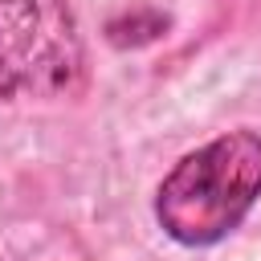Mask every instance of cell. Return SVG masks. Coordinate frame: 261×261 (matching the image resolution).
I'll return each mask as SVG.
<instances>
[{"mask_svg": "<svg viewBox=\"0 0 261 261\" xmlns=\"http://www.w3.org/2000/svg\"><path fill=\"white\" fill-rule=\"evenodd\" d=\"M261 196V135L228 130L192 155H184L155 192L159 228L188 245L204 249L224 241Z\"/></svg>", "mask_w": 261, "mask_h": 261, "instance_id": "cell-1", "label": "cell"}, {"mask_svg": "<svg viewBox=\"0 0 261 261\" xmlns=\"http://www.w3.org/2000/svg\"><path fill=\"white\" fill-rule=\"evenodd\" d=\"M82 77L65 0H0V98H61Z\"/></svg>", "mask_w": 261, "mask_h": 261, "instance_id": "cell-2", "label": "cell"}]
</instances>
